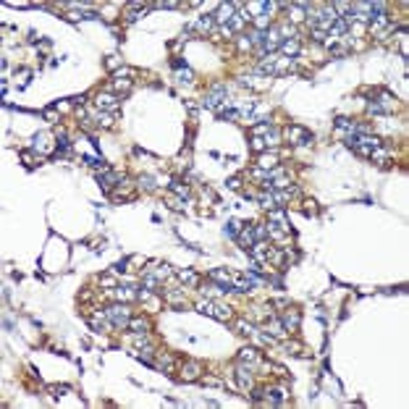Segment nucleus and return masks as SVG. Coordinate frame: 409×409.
<instances>
[{"label": "nucleus", "instance_id": "6ab92c4d", "mask_svg": "<svg viewBox=\"0 0 409 409\" xmlns=\"http://www.w3.org/2000/svg\"><path fill=\"white\" fill-rule=\"evenodd\" d=\"M236 383H239V388H242V391H249L252 388V373H249V367H244V365H239L236 367Z\"/></svg>", "mask_w": 409, "mask_h": 409}, {"label": "nucleus", "instance_id": "9b49d317", "mask_svg": "<svg viewBox=\"0 0 409 409\" xmlns=\"http://www.w3.org/2000/svg\"><path fill=\"white\" fill-rule=\"evenodd\" d=\"M252 257L257 260V262H270V257H273V249H270V242L265 239V242H255V246H252V252H249Z\"/></svg>", "mask_w": 409, "mask_h": 409}, {"label": "nucleus", "instance_id": "7ed1b4c3", "mask_svg": "<svg viewBox=\"0 0 409 409\" xmlns=\"http://www.w3.org/2000/svg\"><path fill=\"white\" fill-rule=\"evenodd\" d=\"M283 136H286L289 145H296V147H304V145L312 142V134H310L304 126H296V123H291V126L283 129Z\"/></svg>", "mask_w": 409, "mask_h": 409}, {"label": "nucleus", "instance_id": "a878e982", "mask_svg": "<svg viewBox=\"0 0 409 409\" xmlns=\"http://www.w3.org/2000/svg\"><path fill=\"white\" fill-rule=\"evenodd\" d=\"M126 328L131 330V333H147V330H150V323H147L145 317H131Z\"/></svg>", "mask_w": 409, "mask_h": 409}, {"label": "nucleus", "instance_id": "f257e3e1", "mask_svg": "<svg viewBox=\"0 0 409 409\" xmlns=\"http://www.w3.org/2000/svg\"><path fill=\"white\" fill-rule=\"evenodd\" d=\"M396 110V97L391 92H380L378 100L367 102V113L370 115H383V113H393Z\"/></svg>", "mask_w": 409, "mask_h": 409}, {"label": "nucleus", "instance_id": "2eb2a0df", "mask_svg": "<svg viewBox=\"0 0 409 409\" xmlns=\"http://www.w3.org/2000/svg\"><path fill=\"white\" fill-rule=\"evenodd\" d=\"M110 294L115 296V302H126V304L134 302L136 296H139V294L134 291V286H115V289H110Z\"/></svg>", "mask_w": 409, "mask_h": 409}, {"label": "nucleus", "instance_id": "8fccbe9b", "mask_svg": "<svg viewBox=\"0 0 409 409\" xmlns=\"http://www.w3.org/2000/svg\"><path fill=\"white\" fill-rule=\"evenodd\" d=\"M139 184L145 186V189H155V184H152V176H142V179H139Z\"/></svg>", "mask_w": 409, "mask_h": 409}, {"label": "nucleus", "instance_id": "3c124183", "mask_svg": "<svg viewBox=\"0 0 409 409\" xmlns=\"http://www.w3.org/2000/svg\"><path fill=\"white\" fill-rule=\"evenodd\" d=\"M21 160H24V165H27V168H34V158H32L29 152H21Z\"/></svg>", "mask_w": 409, "mask_h": 409}, {"label": "nucleus", "instance_id": "39448f33", "mask_svg": "<svg viewBox=\"0 0 409 409\" xmlns=\"http://www.w3.org/2000/svg\"><path fill=\"white\" fill-rule=\"evenodd\" d=\"M95 105H97V110H100V113H115V110H118V105H121V97L113 95V92H97Z\"/></svg>", "mask_w": 409, "mask_h": 409}, {"label": "nucleus", "instance_id": "c9c22d12", "mask_svg": "<svg viewBox=\"0 0 409 409\" xmlns=\"http://www.w3.org/2000/svg\"><path fill=\"white\" fill-rule=\"evenodd\" d=\"M105 66H108V68H110V71H113V74H115V71H118V68L123 66V61H121V58L115 55V53H110V55L105 58Z\"/></svg>", "mask_w": 409, "mask_h": 409}, {"label": "nucleus", "instance_id": "bb28decb", "mask_svg": "<svg viewBox=\"0 0 409 409\" xmlns=\"http://www.w3.org/2000/svg\"><path fill=\"white\" fill-rule=\"evenodd\" d=\"M179 281L184 283V286H199V276L194 270H179Z\"/></svg>", "mask_w": 409, "mask_h": 409}, {"label": "nucleus", "instance_id": "20e7f679", "mask_svg": "<svg viewBox=\"0 0 409 409\" xmlns=\"http://www.w3.org/2000/svg\"><path fill=\"white\" fill-rule=\"evenodd\" d=\"M226 102H229V100H226V84H213V89L205 95L202 105L210 108V110H220Z\"/></svg>", "mask_w": 409, "mask_h": 409}, {"label": "nucleus", "instance_id": "5701e85b", "mask_svg": "<svg viewBox=\"0 0 409 409\" xmlns=\"http://www.w3.org/2000/svg\"><path fill=\"white\" fill-rule=\"evenodd\" d=\"M147 8H150V5H145V3H131V5H129V11H126V24L139 21V16L147 14Z\"/></svg>", "mask_w": 409, "mask_h": 409}, {"label": "nucleus", "instance_id": "a211bd4d", "mask_svg": "<svg viewBox=\"0 0 409 409\" xmlns=\"http://www.w3.org/2000/svg\"><path fill=\"white\" fill-rule=\"evenodd\" d=\"M131 87H134L131 79H115V76L110 79V92H113V95H118V97L129 95V92H131Z\"/></svg>", "mask_w": 409, "mask_h": 409}, {"label": "nucleus", "instance_id": "412c9836", "mask_svg": "<svg viewBox=\"0 0 409 409\" xmlns=\"http://www.w3.org/2000/svg\"><path fill=\"white\" fill-rule=\"evenodd\" d=\"M278 160H281V155H278V152H260L257 155V165L260 168H262V171H270V168H276L278 165Z\"/></svg>", "mask_w": 409, "mask_h": 409}, {"label": "nucleus", "instance_id": "49530a36", "mask_svg": "<svg viewBox=\"0 0 409 409\" xmlns=\"http://www.w3.org/2000/svg\"><path fill=\"white\" fill-rule=\"evenodd\" d=\"M312 40H315V42H326L328 34H326L323 29H312Z\"/></svg>", "mask_w": 409, "mask_h": 409}, {"label": "nucleus", "instance_id": "c756f323", "mask_svg": "<svg viewBox=\"0 0 409 409\" xmlns=\"http://www.w3.org/2000/svg\"><path fill=\"white\" fill-rule=\"evenodd\" d=\"M215 113H218V118H220V121H236V118H239V110H236V108H231L229 102H226V105L220 108V110H215Z\"/></svg>", "mask_w": 409, "mask_h": 409}, {"label": "nucleus", "instance_id": "603ef678", "mask_svg": "<svg viewBox=\"0 0 409 409\" xmlns=\"http://www.w3.org/2000/svg\"><path fill=\"white\" fill-rule=\"evenodd\" d=\"M168 202H171L173 210H181V202H184V199H181V197H168Z\"/></svg>", "mask_w": 409, "mask_h": 409}, {"label": "nucleus", "instance_id": "37998d69", "mask_svg": "<svg viewBox=\"0 0 409 409\" xmlns=\"http://www.w3.org/2000/svg\"><path fill=\"white\" fill-rule=\"evenodd\" d=\"M239 50H242V53H246V50H252V40H249V34H244V37H239Z\"/></svg>", "mask_w": 409, "mask_h": 409}, {"label": "nucleus", "instance_id": "de8ad7c7", "mask_svg": "<svg viewBox=\"0 0 409 409\" xmlns=\"http://www.w3.org/2000/svg\"><path fill=\"white\" fill-rule=\"evenodd\" d=\"M202 383H205V386H223V380H220V378H213V375H205Z\"/></svg>", "mask_w": 409, "mask_h": 409}, {"label": "nucleus", "instance_id": "f8f14e48", "mask_svg": "<svg viewBox=\"0 0 409 409\" xmlns=\"http://www.w3.org/2000/svg\"><path fill=\"white\" fill-rule=\"evenodd\" d=\"M50 139H53L50 134H37V136H34V142H32L34 152H37V155H48V152H53L55 142H50Z\"/></svg>", "mask_w": 409, "mask_h": 409}, {"label": "nucleus", "instance_id": "7c9ffc66", "mask_svg": "<svg viewBox=\"0 0 409 409\" xmlns=\"http://www.w3.org/2000/svg\"><path fill=\"white\" fill-rule=\"evenodd\" d=\"M213 27H215V16H213V14H205L197 24H194V29H197V32H210Z\"/></svg>", "mask_w": 409, "mask_h": 409}, {"label": "nucleus", "instance_id": "423d86ee", "mask_svg": "<svg viewBox=\"0 0 409 409\" xmlns=\"http://www.w3.org/2000/svg\"><path fill=\"white\" fill-rule=\"evenodd\" d=\"M278 323L283 326V330L294 333V330H299V326H302V312L299 310H286V312L278 317Z\"/></svg>", "mask_w": 409, "mask_h": 409}, {"label": "nucleus", "instance_id": "f704fd0d", "mask_svg": "<svg viewBox=\"0 0 409 409\" xmlns=\"http://www.w3.org/2000/svg\"><path fill=\"white\" fill-rule=\"evenodd\" d=\"M233 328H236V333H242V336H252V333H255V326L246 323V320H236V323H233Z\"/></svg>", "mask_w": 409, "mask_h": 409}, {"label": "nucleus", "instance_id": "dca6fc26", "mask_svg": "<svg viewBox=\"0 0 409 409\" xmlns=\"http://www.w3.org/2000/svg\"><path fill=\"white\" fill-rule=\"evenodd\" d=\"M236 239H239V246H242L244 252H252V246H255V242H257V239H255V231H252V226H246V229L239 231Z\"/></svg>", "mask_w": 409, "mask_h": 409}, {"label": "nucleus", "instance_id": "393cba45", "mask_svg": "<svg viewBox=\"0 0 409 409\" xmlns=\"http://www.w3.org/2000/svg\"><path fill=\"white\" fill-rule=\"evenodd\" d=\"M163 299L168 304H173V307H179V304H184V289H171V291H163Z\"/></svg>", "mask_w": 409, "mask_h": 409}, {"label": "nucleus", "instance_id": "13d9d810", "mask_svg": "<svg viewBox=\"0 0 409 409\" xmlns=\"http://www.w3.org/2000/svg\"><path fill=\"white\" fill-rule=\"evenodd\" d=\"M84 100H87V95H76V97H71V102H74V105H82Z\"/></svg>", "mask_w": 409, "mask_h": 409}, {"label": "nucleus", "instance_id": "b1692460", "mask_svg": "<svg viewBox=\"0 0 409 409\" xmlns=\"http://www.w3.org/2000/svg\"><path fill=\"white\" fill-rule=\"evenodd\" d=\"M236 360L242 362V365H255V362L260 360V354H257V349H252V346H244V349H239Z\"/></svg>", "mask_w": 409, "mask_h": 409}, {"label": "nucleus", "instance_id": "a19ab883", "mask_svg": "<svg viewBox=\"0 0 409 409\" xmlns=\"http://www.w3.org/2000/svg\"><path fill=\"white\" fill-rule=\"evenodd\" d=\"M134 74H136V71H134V68H129V66H121V68H118V71H115V74H113V76H115V79H131V76H134Z\"/></svg>", "mask_w": 409, "mask_h": 409}, {"label": "nucleus", "instance_id": "09e8293b", "mask_svg": "<svg viewBox=\"0 0 409 409\" xmlns=\"http://www.w3.org/2000/svg\"><path fill=\"white\" fill-rule=\"evenodd\" d=\"M113 270H115V273H123V270H129V260H118V262L113 265Z\"/></svg>", "mask_w": 409, "mask_h": 409}, {"label": "nucleus", "instance_id": "0eeeda50", "mask_svg": "<svg viewBox=\"0 0 409 409\" xmlns=\"http://www.w3.org/2000/svg\"><path fill=\"white\" fill-rule=\"evenodd\" d=\"M199 378H202V365L194 362V360H186L184 365H181V380H184V383H194Z\"/></svg>", "mask_w": 409, "mask_h": 409}, {"label": "nucleus", "instance_id": "1a4fd4ad", "mask_svg": "<svg viewBox=\"0 0 409 409\" xmlns=\"http://www.w3.org/2000/svg\"><path fill=\"white\" fill-rule=\"evenodd\" d=\"M121 181H123V173L121 171H108V168H105L102 176H100V186L110 194V192H113V186H118Z\"/></svg>", "mask_w": 409, "mask_h": 409}, {"label": "nucleus", "instance_id": "c03bdc74", "mask_svg": "<svg viewBox=\"0 0 409 409\" xmlns=\"http://www.w3.org/2000/svg\"><path fill=\"white\" fill-rule=\"evenodd\" d=\"M226 186L233 189V192H239V189H242V176H231L229 181H226Z\"/></svg>", "mask_w": 409, "mask_h": 409}, {"label": "nucleus", "instance_id": "4c0bfd02", "mask_svg": "<svg viewBox=\"0 0 409 409\" xmlns=\"http://www.w3.org/2000/svg\"><path fill=\"white\" fill-rule=\"evenodd\" d=\"M255 27H257V32H268V29H270V16H268V14L257 16V18H255Z\"/></svg>", "mask_w": 409, "mask_h": 409}, {"label": "nucleus", "instance_id": "9d476101", "mask_svg": "<svg viewBox=\"0 0 409 409\" xmlns=\"http://www.w3.org/2000/svg\"><path fill=\"white\" fill-rule=\"evenodd\" d=\"M283 8H289V21L291 24H302L307 18V5L304 3H281Z\"/></svg>", "mask_w": 409, "mask_h": 409}, {"label": "nucleus", "instance_id": "a18cd8bd", "mask_svg": "<svg viewBox=\"0 0 409 409\" xmlns=\"http://www.w3.org/2000/svg\"><path fill=\"white\" fill-rule=\"evenodd\" d=\"M100 283H102V286H108V289H115V286H118L113 276H102V278H100Z\"/></svg>", "mask_w": 409, "mask_h": 409}, {"label": "nucleus", "instance_id": "4468645a", "mask_svg": "<svg viewBox=\"0 0 409 409\" xmlns=\"http://www.w3.org/2000/svg\"><path fill=\"white\" fill-rule=\"evenodd\" d=\"M110 197H113V202H129V199L136 197V192L131 184H118V189L110 192Z\"/></svg>", "mask_w": 409, "mask_h": 409}, {"label": "nucleus", "instance_id": "6e6d98bb", "mask_svg": "<svg viewBox=\"0 0 409 409\" xmlns=\"http://www.w3.org/2000/svg\"><path fill=\"white\" fill-rule=\"evenodd\" d=\"M268 367H270V370H276V375H281V378H286V375H289V373H286V370H283L281 365H268Z\"/></svg>", "mask_w": 409, "mask_h": 409}, {"label": "nucleus", "instance_id": "864d4df0", "mask_svg": "<svg viewBox=\"0 0 409 409\" xmlns=\"http://www.w3.org/2000/svg\"><path fill=\"white\" fill-rule=\"evenodd\" d=\"M265 399V391L262 388H255V391H252V401H262Z\"/></svg>", "mask_w": 409, "mask_h": 409}, {"label": "nucleus", "instance_id": "aec40b11", "mask_svg": "<svg viewBox=\"0 0 409 409\" xmlns=\"http://www.w3.org/2000/svg\"><path fill=\"white\" fill-rule=\"evenodd\" d=\"M268 223L278 226V229L289 231V220H286V213L281 210V207H276V210H268Z\"/></svg>", "mask_w": 409, "mask_h": 409}, {"label": "nucleus", "instance_id": "58836bf2", "mask_svg": "<svg viewBox=\"0 0 409 409\" xmlns=\"http://www.w3.org/2000/svg\"><path fill=\"white\" fill-rule=\"evenodd\" d=\"M176 79H179L181 84H192V82H194V74H192L189 68H179V71H176Z\"/></svg>", "mask_w": 409, "mask_h": 409}, {"label": "nucleus", "instance_id": "ddd939ff", "mask_svg": "<svg viewBox=\"0 0 409 409\" xmlns=\"http://www.w3.org/2000/svg\"><path fill=\"white\" fill-rule=\"evenodd\" d=\"M233 14H236V3H223V5H220V8L215 11V14H213V16H215V24L226 27V24H229L231 18H233Z\"/></svg>", "mask_w": 409, "mask_h": 409}, {"label": "nucleus", "instance_id": "ea45409f", "mask_svg": "<svg viewBox=\"0 0 409 409\" xmlns=\"http://www.w3.org/2000/svg\"><path fill=\"white\" fill-rule=\"evenodd\" d=\"M197 310H199V312H202V315L213 317V299H202V302L197 304Z\"/></svg>", "mask_w": 409, "mask_h": 409}, {"label": "nucleus", "instance_id": "4d7b16f0", "mask_svg": "<svg viewBox=\"0 0 409 409\" xmlns=\"http://www.w3.org/2000/svg\"><path fill=\"white\" fill-rule=\"evenodd\" d=\"M68 21H79V18H84V14H76V11H71V14H66Z\"/></svg>", "mask_w": 409, "mask_h": 409}, {"label": "nucleus", "instance_id": "cd10ccee", "mask_svg": "<svg viewBox=\"0 0 409 409\" xmlns=\"http://www.w3.org/2000/svg\"><path fill=\"white\" fill-rule=\"evenodd\" d=\"M257 202L262 205L265 210H276V207H281V205H278V199H276V192H270V189H268V194H260Z\"/></svg>", "mask_w": 409, "mask_h": 409}, {"label": "nucleus", "instance_id": "6e6552de", "mask_svg": "<svg viewBox=\"0 0 409 409\" xmlns=\"http://www.w3.org/2000/svg\"><path fill=\"white\" fill-rule=\"evenodd\" d=\"M278 50L283 53V58H289V61H296V55L302 53V42L296 40V37H286V40L278 45Z\"/></svg>", "mask_w": 409, "mask_h": 409}, {"label": "nucleus", "instance_id": "72a5a7b5", "mask_svg": "<svg viewBox=\"0 0 409 409\" xmlns=\"http://www.w3.org/2000/svg\"><path fill=\"white\" fill-rule=\"evenodd\" d=\"M354 126H357V123L349 121V118H344V115H341V118H336V131H349V136H352L354 134Z\"/></svg>", "mask_w": 409, "mask_h": 409}, {"label": "nucleus", "instance_id": "79ce46f5", "mask_svg": "<svg viewBox=\"0 0 409 409\" xmlns=\"http://www.w3.org/2000/svg\"><path fill=\"white\" fill-rule=\"evenodd\" d=\"M239 231H242L239 220H229V226H226V233H229V236H239Z\"/></svg>", "mask_w": 409, "mask_h": 409}, {"label": "nucleus", "instance_id": "f3484780", "mask_svg": "<svg viewBox=\"0 0 409 409\" xmlns=\"http://www.w3.org/2000/svg\"><path fill=\"white\" fill-rule=\"evenodd\" d=\"M213 317L220 320V323H229L233 317V310L229 307V304H223V302H213Z\"/></svg>", "mask_w": 409, "mask_h": 409}, {"label": "nucleus", "instance_id": "2f4dec72", "mask_svg": "<svg viewBox=\"0 0 409 409\" xmlns=\"http://www.w3.org/2000/svg\"><path fill=\"white\" fill-rule=\"evenodd\" d=\"M97 126L113 129L115 126V113H100V110H97Z\"/></svg>", "mask_w": 409, "mask_h": 409}, {"label": "nucleus", "instance_id": "5fc2aeb1", "mask_svg": "<svg viewBox=\"0 0 409 409\" xmlns=\"http://www.w3.org/2000/svg\"><path fill=\"white\" fill-rule=\"evenodd\" d=\"M158 8H179V3L176 0H168V3H155Z\"/></svg>", "mask_w": 409, "mask_h": 409}, {"label": "nucleus", "instance_id": "f03ea898", "mask_svg": "<svg viewBox=\"0 0 409 409\" xmlns=\"http://www.w3.org/2000/svg\"><path fill=\"white\" fill-rule=\"evenodd\" d=\"M105 312H108V317H110V326H121V328H126L129 320H131V310H129L126 302H115V304H110Z\"/></svg>", "mask_w": 409, "mask_h": 409}, {"label": "nucleus", "instance_id": "e433bc0d", "mask_svg": "<svg viewBox=\"0 0 409 409\" xmlns=\"http://www.w3.org/2000/svg\"><path fill=\"white\" fill-rule=\"evenodd\" d=\"M249 147H252V152H265V150H268V145H265V139H262V136H252V142H249Z\"/></svg>", "mask_w": 409, "mask_h": 409}, {"label": "nucleus", "instance_id": "473e14b6", "mask_svg": "<svg viewBox=\"0 0 409 409\" xmlns=\"http://www.w3.org/2000/svg\"><path fill=\"white\" fill-rule=\"evenodd\" d=\"M265 396H268L273 404H283L286 401V391L283 388H270V391H265Z\"/></svg>", "mask_w": 409, "mask_h": 409}, {"label": "nucleus", "instance_id": "c85d7f7f", "mask_svg": "<svg viewBox=\"0 0 409 409\" xmlns=\"http://www.w3.org/2000/svg\"><path fill=\"white\" fill-rule=\"evenodd\" d=\"M171 192L176 194V197L186 199V197H189V184H186V181H181V179H173V181H171Z\"/></svg>", "mask_w": 409, "mask_h": 409}, {"label": "nucleus", "instance_id": "4be33fe9", "mask_svg": "<svg viewBox=\"0 0 409 409\" xmlns=\"http://www.w3.org/2000/svg\"><path fill=\"white\" fill-rule=\"evenodd\" d=\"M249 18H252V16L246 14V11H236V14H233V18H231L229 24H226V27H229L231 32H242V29H244V24L249 21Z\"/></svg>", "mask_w": 409, "mask_h": 409}]
</instances>
